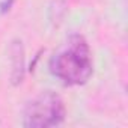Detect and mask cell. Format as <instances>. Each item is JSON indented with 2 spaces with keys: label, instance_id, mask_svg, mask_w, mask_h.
Segmentation results:
<instances>
[{
  "label": "cell",
  "instance_id": "cell-1",
  "mask_svg": "<svg viewBox=\"0 0 128 128\" xmlns=\"http://www.w3.org/2000/svg\"><path fill=\"white\" fill-rule=\"evenodd\" d=\"M50 71L65 84H83L92 76V57L86 39L72 35L50 60Z\"/></svg>",
  "mask_w": 128,
  "mask_h": 128
},
{
  "label": "cell",
  "instance_id": "cell-2",
  "mask_svg": "<svg viewBox=\"0 0 128 128\" xmlns=\"http://www.w3.org/2000/svg\"><path fill=\"white\" fill-rule=\"evenodd\" d=\"M66 114L63 100L51 92H42L27 102L24 110V126L27 128H50L63 122Z\"/></svg>",
  "mask_w": 128,
  "mask_h": 128
},
{
  "label": "cell",
  "instance_id": "cell-3",
  "mask_svg": "<svg viewBox=\"0 0 128 128\" xmlns=\"http://www.w3.org/2000/svg\"><path fill=\"white\" fill-rule=\"evenodd\" d=\"M14 57L17 59V63L14 65V80L21 82L23 78V47L21 45H14Z\"/></svg>",
  "mask_w": 128,
  "mask_h": 128
}]
</instances>
